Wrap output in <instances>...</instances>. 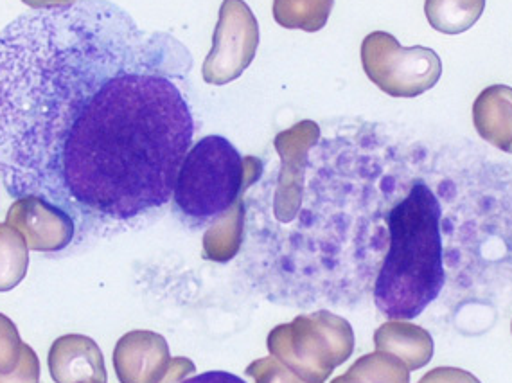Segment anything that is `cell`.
Masks as SVG:
<instances>
[{"label":"cell","mask_w":512,"mask_h":383,"mask_svg":"<svg viewBox=\"0 0 512 383\" xmlns=\"http://www.w3.org/2000/svg\"><path fill=\"white\" fill-rule=\"evenodd\" d=\"M24 342L15 322L0 313V373H13L20 364Z\"/></svg>","instance_id":"e0dca14e"},{"label":"cell","mask_w":512,"mask_h":383,"mask_svg":"<svg viewBox=\"0 0 512 383\" xmlns=\"http://www.w3.org/2000/svg\"><path fill=\"white\" fill-rule=\"evenodd\" d=\"M195 373V364L189 358H173L169 366L168 375L160 383H180L186 380L187 375Z\"/></svg>","instance_id":"44dd1931"},{"label":"cell","mask_w":512,"mask_h":383,"mask_svg":"<svg viewBox=\"0 0 512 383\" xmlns=\"http://www.w3.org/2000/svg\"><path fill=\"white\" fill-rule=\"evenodd\" d=\"M446 153L387 126L335 125L311 146L290 222L245 216L238 272L268 303H353L371 276L374 306L412 321L441 297L459 234V184Z\"/></svg>","instance_id":"7a4b0ae2"},{"label":"cell","mask_w":512,"mask_h":383,"mask_svg":"<svg viewBox=\"0 0 512 383\" xmlns=\"http://www.w3.org/2000/svg\"><path fill=\"white\" fill-rule=\"evenodd\" d=\"M0 383H40V360L35 349L24 344L20 364L13 373H0Z\"/></svg>","instance_id":"d6986e66"},{"label":"cell","mask_w":512,"mask_h":383,"mask_svg":"<svg viewBox=\"0 0 512 383\" xmlns=\"http://www.w3.org/2000/svg\"><path fill=\"white\" fill-rule=\"evenodd\" d=\"M362 65L367 78L392 98H417L442 76L441 58L433 49L401 47L398 38L385 31L365 36Z\"/></svg>","instance_id":"5b68a950"},{"label":"cell","mask_w":512,"mask_h":383,"mask_svg":"<svg viewBox=\"0 0 512 383\" xmlns=\"http://www.w3.org/2000/svg\"><path fill=\"white\" fill-rule=\"evenodd\" d=\"M335 0H274L275 22L286 29L317 33L324 29Z\"/></svg>","instance_id":"5bb4252c"},{"label":"cell","mask_w":512,"mask_h":383,"mask_svg":"<svg viewBox=\"0 0 512 383\" xmlns=\"http://www.w3.org/2000/svg\"><path fill=\"white\" fill-rule=\"evenodd\" d=\"M340 383H408L410 371L398 357L376 351L354 362V366L338 376Z\"/></svg>","instance_id":"9a60e30c"},{"label":"cell","mask_w":512,"mask_h":383,"mask_svg":"<svg viewBox=\"0 0 512 383\" xmlns=\"http://www.w3.org/2000/svg\"><path fill=\"white\" fill-rule=\"evenodd\" d=\"M486 0H426L424 13L430 26L444 35H460L477 24Z\"/></svg>","instance_id":"4fadbf2b"},{"label":"cell","mask_w":512,"mask_h":383,"mask_svg":"<svg viewBox=\"0 0 512 383\" xmlns=\"http://www.w3.org/2000/svg\"><path fill=\"white\" fill-rule=\"evenodd\" d=\"M419 383H423V382H419Z\"/></svg>","instance_id":"d4e9b609"},{"label":"cell","mask_w":512,"mask_h":383,"mask_svg":"<svg viewBox=\"0 0 512 383\" xmlns=\"http://www.w3.org/2000/svg\"><path fill=\"white\" fill-rule=\"evenodd\" d=\"M193 56L110 0L0 31V180L69 214L74 247L157 222L196 132Z\"/></svg>","instance_id":"6da1fadb"},{"label":"cell","mask_w":512,"mask_h":383,"mask_svg":"<svg viewBox=\"0 0 512 383\" xmlns=\"http://www.w3.org/2000/svg\"><path fill=\"white\" fill-rule=\"evenodd\" d=\"M259 24L245 0H223L214 29L211 53L205 58V83L227 85L238 80L256 58Z\"/></svg>","instance_id":"8992f818"},{"label":"cell","mask_w":512,"mask_h":383,"mask_svg":"<svg viewBox=\"0 0 512 383\" xmlns=\"http://www.w3.org/2000/svg\"><path fill=\"white\" fill-rule=\"evenodd\" d=\"M26 240L20 232L0 223V292H9L22 283L29 267Z\"/></svg>","instance_id":"2e32d148"},{"label":"cell","mask_w":512,"mask_h":383,"mask_svg":"<svg viewBox=\"0 0 512 383\" xmlns=\"http://www.w3.org/2000/svg\"><path fill=\"white\" fill-rule=\"evenodd\" d=\"M473 125L480 139L512 155V89L491 85L480 92L473 105Z\"/></svg>","instance_id":"30bf717a"},{"label":"cell","mask_w":512,"mask_h":383,"mask_svg":"<svg viewBox=\"0 0 512 383\" xmlns=\"http://www.w3.org/2000/svg\"><path fill=\"white\" fill-rule=\"evenodd\" d=\"M169 366L168 342L159 333L130 331L115 346V375L121 383H160Z\"/></svg>","instance_id":"ba28073f"},{"label":"cell","mask_w":512,"mask_h":383,"mask_svg":"<svg viewBox=\"0 0 512 383\" xmlns=\"http://www.w3.org/2000/svg\"><path fill=\"white\" fill-rule=\"evenodd\" d=\"M331 383H340V380H338V378H336V380H333V382Z\"/></svg>","instance_id":"cb8c5ba5"},{"label":"cell","mask_w":512,"mask_h":383,"mask_svg":"<svg viewBox=\"0 0 512 383\" xmlns=\"http://www.w3.org/2000/svg\"><path fill=\"white\" fill-rule=\"evenodd\" d=\"M378 351L398 357L408 371L426 366L433 357V339L428 331L407 321H389L374 333Z\"/></svg>","instance_id":"8fae6325"},{"label":"cell","mask_w":512,"mask_h":383,"mask_svg":"<svg viewBox=\"0 0 512 383\" xmlns=\"http://www.w3.org/2000/svg\"><path fill=\"white\" fill-rule=\"evenodd\" d=\"M6 223L22 234L29 250L62 252L76 238V225L69 214L40 196H22L9 207Z\"/></svg>","instance_id":"52a82bcc"},{"label":"cell","mask_w":512,"mask_h":383,"mask_svg":"<svg viewBox=\"0 0 512 383\" xmlns=\"http://www.w3.org/2000/svg\"><path fill=\"white\" fill-rule=\"evenodd\" d=\"M22 2L29 8L35 9V11H42V9L71 8L80 0H22Z\"/></svg>","instance_id":"603a6c76"},{"label":"cell","mask_w":512,"mask_h":383,"mask_svg":"<svg viewBox=\"0 0 512 383\" xmlns=\"http://www.w3.org/2000/svg\"><path fill=\"white\" fill-rule=\"evenodd\" d=\"M275 358L306 383H324L353 355L351 324L327 310L277 326L268 337Z\"/></svg>","instance_id":"277c9868"},{"label":"cell","mask_w":512,"mask_h":383,"mask_svg":"<svg viewBox=\"0 0 512 383\" xmlns=\"http://www.w3.org/2000/svg\"><path fill=\"white\" fill-rule=\"evenodd\" d=\"M263 175V162L241 157L229 139L202 137L178 171L173 205L189 227H204L229 213Z\"/></svg>","instance_id":"3957f363"},{"label":"cell","mask_w":512,"mask_h":383,"mask_svg":"<svg viewBox=\"0 0 512 383\" xmlns=\"http://www.w3.org/2000/svg\"><path fill=\"white\" fill-rule=\"evenodd\" d=\"M245 236V200L212 223L204 238L205 258L218 263L230 261L238 254Z\"/></svg>","instance_id":"7c38bea8"},{"label":"cell","mask_w":512,"mask_h":383,"mask_svg":"<svg viewBox=\"0 0 512 383\" xmlns=\"http://www.w3.org/2000/svg\"><path fill=\"white\" fill-rule=\"evenodd\" d=\"M423 383H480L477 376L459 367H437L421 378Z\"/></svg>","instance_id":"ffe728a7"},{"label":"cell","mask_w":512,"mask_h":383,"mask_svg":"<svg viewBox=\"0 0 512 383\" xmlns=\"http://www.w3.org/2000/svg\"><path fill=\"white\" fill-rule=\"evenodd\" d=\"M49 373L56 383H106L105 358L85 335H63L49 349Z\"/></svg>","instance_id":"9c48e42d"},{"label":"cell","mask_w":512,"mask_h":383,"mask_svg":"<svg viewBox=\"0 0 512 383\" xmlns=\"http://www.w3.org/2000/svg\"><path fill=\"white\" fill-rule=\"evenodd\" d=\"M180 383H247L241 380L239 376L232 375V373H225V371H209L204 375L193 376V378H186Z\"/></svg>","instance_id":"7402d4cb"},{"label":"cell","mask_w":512,"mask_h":383,"mask_svg":"<svg viewBox=\"0 0 512 383\" xmlns=\"http://www.w3.org/2000/svg\"><path fill=\"white\" fill-rule=\"evenodd\" d=\"M247 375L256 383H306L274 358H261L247 367Z\"/></svg>","instance_id":"ac0fdd59"}]
</instances>
